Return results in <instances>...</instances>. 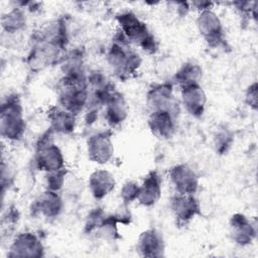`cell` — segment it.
Returning a JSON list of instances; mask_svg holds the SVG:
<instances>
[{"label": "cell", "instance_id": "6da1fadb", "mask_svg": "<svg viewBox=\"0 0 258 258\" xmlns=\"http://www.w3.org/2000/svg\"><path fill=\"white\" fill-rule=\"evenodd\" d=\"M141 57L130 47L129 41L119 31L107 51V62L116 78L126 81L134 76L140 66Z\"/></svg>", "mask_w": 258, "mask_h": 258}, {"label": "cell", "instance_id": "7a4b0ae2", "mask_svg": "<svg viewBox=\"0 0 258 258\" xmlns=\"http://www.w3.org/2000/svg\"><path fill=\"white\" fill-rule=\"evenodd\" d=\"M116 20L120 27V32L129 41L139 46L147 53H153L157 50L158 44L154 35L150 32L145 22H143L135 13L123 11L116 15Z\"/></svg>", "mask_w": 258, "mask_h": 258}, {"label": "cell", "instance_id": "3957f363", "mask_svg": "<svg viewBox=\"0 0 258 258\" xmlns=\"http://www.w3.org/2000/svg\"><path fill=\"white\" fill-rule=\"evenodd\" d=\"M23 107L16 94L7 96L1 104L0 132L3 139L14 142L20 140L25 132Z\"/></svg>", "mask_w": 258, "mask_h": 258}, {"label": "cell", "instance_id": "277c9868", "mask_svg": "<svg viewBox=\"0 0 258 258\" xmlns=\"http://www.w3.org/2000/svg\"><path fill=\"white\" fill-rule=\"evenodd\" d=\"M196 22L201 36L210 46H225L226 39L222 21L212 8L200 11Z\"/></svg>", "mask_w": 258, "mask_h": 258}, {"label": "cell", "instance_id": "5b68a950", "mask_svg": "<svg viewBox=\"0 0 258 258\" xmlns=\"http://www.w3.org/2000/svg\"><path fill=\"white\" fill-rule=\"evenodd\" d=\"M89 87L71 85L60 82L58 91V104L74 115H79L89 104Z\"/></svg>", "mask_w": 258, "mask_h": 258}, {"label": "cell", "instance_id": "8992f818", "mask_svg": "<svg viewBox=\"0 0 258 258\" xmlns=\"http://www.w3.org/2000/svg\"><path fill=\"white\" fill-rule=\"evenodd\" d=\"M44 247L39 236L31 231H24L17 234L12 240L8 257H42Z\"/></svg>", "mask_w": 258, "mask_h": 258}, {"label": "cell", "instance_id": "52a82bcc", "mask_svg": "<svg viewBox=\"0 0 258 258\" xmlns=\"http://www.w3.org/2000/svg\"><path fill=\"white\" fill-rule=\"evenodd\" d=\"M170 209L179 226L189 224L197 216L201 215V205L195 195L175 192L170 199Z\"/></svg>", "mask_w": 258, "mask_h": 258}, {"label": "cell", "instance_id": "ba28073f", "mask_svg": "<svg viewBox=\"0 0 258 258\" xmlns=\"http://www.w3.org/2000/svg\"><path fill=\"white\" fill-rule=\"evenodd\" d=\"M168 178L177 194L195 195L199 189V176L188 164L173 165L168 171Z\"/></svg>", "mask_w": 258, "mask_h": 258}, {"label": "cell", "instance_id": "9c48e42d", "mask_svg": "<svg viewBox=\"0 0 258 258\" xmlns=\"http://www.w3.org/2000/svg\"><path fill=\"white\" fill-rule=\"evenodd\" d=\"M87 154L90 160L98 164L108 163L114 154V145L109 131H100L87 140Z\"/></svg>", "mask_w": 258, "mask_h": 258}, {"label": "cell", "instance_id": "30bf717a", "mask_svg": "<svg viewBox=\"0 0 258 258\" xmlns=\"http://www.w3.org/2000/svg\"><path fill=\"white\" fill-rule=\"evenodd\" d=\"M34 163L37 169L50 172L64 168V157L60 148L51 142L36 147Z\"/></svg>", "mask_w": 258, "mask_h": 258}, {"label": "cell", "instance_id": "8fae6325", "mask_svg": "<svg viewBox=\"0 0 258 258\" xmlns=\"http://www.w3.org/2000/svg\"><path fill=\"white\" fill-rule=\"evenodd\" d=\"M229 232L232 241L239 246L250 245L257 233L255 224L241 213H236L230 218Z\"/></svg>", "mask_w": 258, "mask_h": 258}, {"label": "cell", "instance_id": "7c38bea8", "mask_svg": "<svg viewBox=\"0 0 258 258\" xmlns=\"http://www.w3.org/2000/svg\"><path fill=\"white\" fill-rule=\"evenodd\" d=\"M180 99L184 110L192 117L204 115L207 105V95L200 84L180 87Z\"/></svg>", "mask_w": 258, "mask_h": 258}, {"label": "cell", "instance_id": "4fadbf2b", "mask_svg": "<svg viewBox=\"0 0 258 258\" xmlns=\"http://www.w3.org/2000/svg\"><path fill=\"white\" fill-rule=\"evenodd\" d=\"M151 133L160 139L171 138L176 130V122L172 110L152 111L147 119Z\"/></svg>", "mask_w": 258, "mask_h": 258}, {"label": "cell", "instance_id": "5bb4252c", "mask_svg": "<svg viewBox=\"0 0 258 258\" xmlns=\"http://www.w3.org/2000/svg\"><path fill=\"white\" fill-rule=\"evenodd\" d=\"M146 104L152 111L172 110L174 105L173 85L169 82L153 85L146 94Z\"/></svg>", "mask_w": 258, "mask_h": 258}, {"label": "cell", "instance_id": "9a60e30c", "mask_svg": "<svg viewBox=\"0 0 258 258\" xmlns=\"http://www.w3.org/2000/svg\"><path fill=\"white\" fill-rule=\"evenodd\" d=\"M136 249L142 257H162L165 243L161 233L152 228L143 231L137 239Z\"/></svg>", "mask_w": 258, "mask_h": 258}, {"label": "cell", "instance_id": "2e32d148", "mask_svg": "<svg viewBox=\"0 0 258 258\" xmlns=\"http://www.w3.org/2000/svg\"><path fill=\"white\" fill-rule=\"evenodd\" d=\"M63 202L58 191L45 189L35 199L33 211L45 219H54L60 215Z\"/></svg>", "mask_w": 258, "mask_h": 258}, {"label": "cell", "instance_id": "e0dca14e", "mask_svg": "<svg viewBox=\"0 0 258 258\" xmlns=\"http://www.w3.org/2000/svg\"><path fill=\"white\" fill-rule=\"evenodd\" d=\"M161 198V178L157 171L152 170L146 174L140 183L137 201L146 208L153 207Z\"/></svg>", "mask_w": 258, "mask_h": 258}, {"label": "cell", "instance_id": "ac0fdd59", "mask_svg": "<svg viewBox=\"0 0 258 258\" xmlns=\"http://www.w3.org/2000/svg\"><path fill=\"white\" fill-rule=\"evenodd\" d=\"M116 180L114 175L107 169L99 168L93 171L88 179V186L92 197L101 201L109 196L115 188Z\"/></svg>", "mask_w": 258, "mask_h": 258}, {"label": "cell", "instance_id": "d6986e66", "mask_svg": "<svg viewBox=\"0 0 258 258\" xmlns=\"http://www.w3.org/2000/svg\"><path fill=\"white\" fill-rule=\"evenodd\" d=\"M105 108V119L111 127H117L121 125L128 117V105L124 96L115 91L108 102L104 106Z\"/></svg>", "mask_w": 258, "mask_h": 258}, {"label": "cell", "instance_id": "ffe728a7", "mask_svg": "<svg viewBox=\"0 0 258 258\" xmlns=\"http://www.w3.org/2000/svg\"><path fill=\"white\" fill-rule=\"evenodd\" d=\"M76 115L67 111L62 107L54 106L47 111V119L50 129L56 134H71L76 128Z\"/></svg>", "mask_w": 258, "mask_h": 258}, {"label": "cell", "instance_id": "44dd1931", "mask_svg": "<svg viewBox=\"0 0 258 258\" xmlns=\"http://www.w3.org/2000/svg\"><path fill=\"white\" fill-rule=\"evenodd\" d=\"M202 77H203L202 67L195 61H186L176 71L173 77V81L180 88L186 85L200 84Z\"/></svg>", "mask_w": 258, "mask_h": 258}, {"label": "cell", "instance_id": "7402d4cb", "mask_svg": "<svg viewBox=\"0 0 258 258\" xmlns=\"http://www.w3.org/2000/svg\"><path fill=\"white\" fill-rule=\"evenodd\" d=\"M26 14L22 7H13L2 16V28L6 33H17L24 29L26 25Z\"/></svg>", "mask_w": 258, "mask_h": 258}, {"label": "cell", "instance_id": "603a6c76", "mask_svg": "<svg viewBox=\"0 0 258 258\" xmlns=\"http://www.w3.org/2000/svg\"><path fill=\"white\" fill-rule=\"evenodd\" d=\"M234 142V135L230 129L226 127L218 129L214 135V147L219 154L227 153Z\"/></svg>", "mask_w": 258, "mask_h": 258}, {"label": "cell", "instance_id": "cb8c5ba5", "mask_svg": "<svg viewBox=\"0 0 258 258\" xmlns=\"http://www.w3.org/2000/svg\"><path fill=\"white\" fill-rule=\"evenodd\" d=\"M67 176V169L62 168L55 171L46 172L44 177V183H45V189L53 190V191H59L63 184L64 179Z\"/></svg>", "mask_w": 258, "mask_h": 258}, {"label": "cell", "instance_id": "d4e9b609", "mask_svg": "<svg viewBox=\"0 0 258 258\" xmlns=\"http://www.w3.org/2000/svg\"><path fill=\"white\" fill-rule=\"evenodd\" d=\"M140 184L135 180H127L121 187L120 197L124 205H129L134 201H137Z\"/></svg>", "mask_w": 258, "mask_h": 258}, {"label": "cell", "instance_id": "484cf974", "mask_svg": "<svg viewBox=\"0 0 258 258\" xmlns=\"http://www.w3.org/2000/svg\"><path fill=\"white\" fill-rule=\"evenodd\" d=\"M245 103L253 110H257L258 107V85L256 82L251 84L245 92Z\"/></svg>", "mask_w": 258, "mask_h": 258}, {"label": "cell", "instance_id": "4316f807", "mask_svg": "<svg viewBox=\"0 0 258 258\" xmlns=\"http://www.w3.org/2000/svg\"><path fill=\"white\" fill-rule=\"evenodd\" d=\"M14 174L13 169L10 167L8 163L5 162L4 159H2L1 164V184H2V192L5 190L6 186H10L13 182Z\"/></svg>", "mask_w": 258, "mask_h": 258}]
</instances>
